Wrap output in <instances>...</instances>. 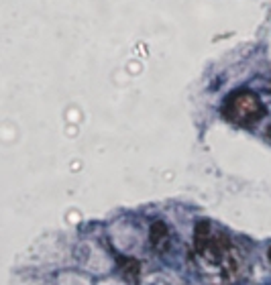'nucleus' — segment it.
Instances as JSON below:
<instances>
[{"mask_svg": "<svg viewBox=\"0 0 271 285\" xmlns=\"http://www.w3.org/2000/svg\"><path fill=\"white\" fill-rule=\"evenodd\" d=\"M263 114V106L251 92H241L229 100L227 106V116L234 122L241 124H251L255 120L261 118Z\"/></svg>", "mask_w": 271, "mask_h": 285, "instance_id": "f257e3e1", "label": "nucleus"}, {"mask_svg": "<svg viewBox=\"0 0 271 285\" xmlns=\"http://www.w3.org/2000/svg\"><path fill=\"white\" fill-rule=\"evenodd\" d=\"M167 232H165V226L161 224V222H157V224H153V228H151V241L157 245L159 243V238L161 236H165Z\"/></svg>", "mask_w": 271, "mask_h": 285, "instance_id": "f03ea898", "label": "nucleus"}]
</instances>
